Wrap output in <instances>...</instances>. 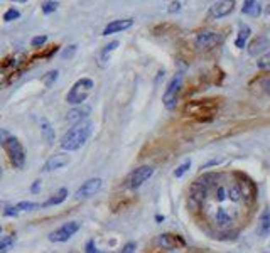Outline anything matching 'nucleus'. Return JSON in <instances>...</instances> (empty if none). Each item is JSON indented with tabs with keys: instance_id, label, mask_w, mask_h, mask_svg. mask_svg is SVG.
Wrapping results in <instances>:
<instances>
[{
	"instance_id": "obj_27",
	"label": "nucleus",
	"mask_w": 270,
	"mask_h": 253,
	"mask_svg": "<svg viewBox=\"0 0 270 253\" xmlns=\"http://www.w3.org/2000/svg\"><path fill=\"white\" fill-rule=\"evenodd\" d=\"M20 17V12L17 9H14V7H9L7 12L4 14V20L5 22H12V20H17Z\"/></svg>"
},
{
	"instance_id": "obj_38",
	"label": "nucleus",
	"mask_w": 270,
	"mask_h": 253,
	"mask_svg": "<svg viewBox=\"0 0 270 253\" xmlns=\"http://www.w3.org/2000/svg\"><path fill=\"white\" fill-rule=\"evenodd\" d=\"M181 5H183V4H181V2H173V4H170L169 5V12L170 14H174V12H178V10H181Z\"/></svg>"
},
{
	"instance_id": "obj_17",
	"label": "nucleus",
	"mask_w": 270,
	"mask_h": 253,
	"mask_svg": "<svg viewBox=\"0 0 270 253\" xmlns=\"http://www.w3.org/2000/svg\"><path fill=\"white\" fill-rule=\"evenodd\" d=\"M268 233H270V211L263 210L260 216H258V221H257V235L262 236V238H265Z\"/></svg>"
},
{
	"instance_id": "obj_4",
	"label": "nucleus",
	"mask_w": 270,
	"mask_h": 253,
	"mask_svg": "<svg viewBox=\"0 0 270 253\" xmlns=\"http://www.w3.org/2000/svg\"><path fill=\"white\" fill-rule=\"evenodd\" d=\"M93 80L91 78H81L71 86V90L66 95V102L73 107H80L81 103L86 102V98L90 96V93L93 90Z\"/></svg>"
},
{
	"instance_id": "obj_2",
	"label": "nucleus",
	"mask_w": 270,
	"mask_h": 253,
	"mask_svg": "<svg viewBox=\"0 0 270 253\" xmlns=\"http://www.w3.org/2000/svg\"><path fill=\"white\" fill-rule=\"evenodd\" d=\"M0 145L5 148L10 161V166L20 170L26 164V148L20 144V140L12 135L7 129H0Z\"/></svg>"
},
{
	"instance_id": "obj_40",
	"label": "nucleus",
	"mask_w": 270,
	"mask_h": 253,
	"mask_svg": "<svg viewBox=\"0 0 270 253\" xmlns=\"http://www.w3.org/2000/svg\"><path fill=\"white\" fill-rule=\"evenodd\" d=\"M9 206V203L7 201H4V199H0V210H5V208Z\"/></svg>"
},
{
	"instance_id": "obj_22",
	"label": "nucleus",
	"mask_w": 270,
	"mask_h": 253,
	"mask_svg": "<svg viewBox=\"0 0 270 253\" xmlns=\"http://www.w3.org/2000/svg\"><path fill=\"white\" fill-rule=\"evenodd\" d=\"M118 46H120V42H118V41H112V42H108L107 46L103 47V51L100 53V58H98V61H100V66H105V64H107L108 58H110V54H112Z\"/></svg>"
},
{
	"instance_id": "obj_29",
	"label": "nucleus",
	"mask_w": 270,
	"mask_h": 253,
	"mask_svg": "<svg viewBox=\"0 0 270 253\" xmlns=\"http://www.w3.org/2000/svg\"><path fill=\"white\" fill-rule=\"evenodd\" d=\"M189 167H191V161H184L178 169L174 170V178H183L187 170H189Z\"/></svg>"
},
{
	"instance_id": "obj_25",
	"label": "nucleus",
	"mask_w": 270,
	"mask_h": 253,
	"mask_svg": "<svg viewBox=\"0 0 270 253\" xmlns=\"http://www.w3.org/2000/svg\"><path fill=\"white\" fill-rule=\"evenodd\" d=\"M58 7H59V2H56V0H49V2H44V4H42L41 10H42V14L49 15V14L56 12Z\"/></svg>"
},
{
	"instance_id": "obj_41",
	"label": "nucleus",
	"mask_w": 270,
	"mask_h": 253,
	"mask_svg": "<svg viewBox=\"0 0 270 253\" xmlns=\"http://www.w3.org/2000/svg\"><path fill=\"white\" fill-rule=\"evenodd\" d=\"M156 221H164V216H161V214H159V216H156Z\"/></svg>"
},
{
	"instance_id": "obj_31",
	"label": "nucleus",
	"mask_w": 270,
	"mask_h": 253,
	"mask_svg": "<svg viewBox=\"0 0 270 253\" xmlns=\"http://www.w3.org/2000/svg\"><path fill=\"white\" fill-rule=\"evenodd\" d=\"M135 250H137V243H135V241H129V243H125L117 253H135Z\"/></svg>"
},
{
	"instance_id": "obj_7",
	"label": "nucleus",
	"mask_w": 270,
	"mask_h": 253,
	"mask_svg": "<svg viewBox=\"0 0 270 253\" xmlns=\"http://www.w3.org/2000/svg\"><path fill=\"white\" fill-rule=\"evenodd\" d=\"M81 228V223L78 221H68L61 224L59 228H56L54 232L49 233V241H53V243H64V241L71 240V236H75L76 233L80 232Z\"/></svg>"
},
{
	"instance_id": "obj_43",
	"label": "nucleus",
	"mask_w": 270,
	"mask_h": 253,
	"mask_svg": "<svg viewBox=\"0 0 270 253\" xmlns=\"http://www.w3.org/2000/svg\"><path fill=\"white\" fill-rule=\"evenodd\" d=\"M0 175H2V167H0Z\"/></svg>"
},
{
	"instance_id": "obj_11",
	"label": "nucleus",
	"mask_w": 270,
	"mask_h": 253,
	"mask_svg": "<svg viewBox=\"0 0 270 253\" xmlns=\"http://www.w3.org/2000/svg\"><path fill=\"white\" fill-rule=\"evenodd\" d=\"M233 9H235L233 0H219V2H214L211 7H209V15L214 19H222L233 12Z\"/></svg>"
},
{
	"instance_id": "obj_21",
	"label": "nucleus",
	"mask_w": 270,
	"mask_h": 253,
	"mask_svg": "<svg viewBox=\"0 0 270 253\" xmlns=\"http://www.w3.org/2000/svg\"><path fill=\"white\" fill-rule=\"evenodd\" d=\"M41 135L46 144L51 145L54 139H56V134H54V129L51 127V123L47 122V120H41Z\"/></svg>"
},
{
	"instance_id": "obj_20",
	"label": "nucleus",
	"mask_w": 270,
	"mask_h": 253,
	"mask_svg": "<svg viewBox=\"0 0 270 253\" xmlns=\"http://www.w3.org/2000/svg\"><path fill=\"white\" fill-rule=\"evenodd\" d=\"M241 12L250 15V17H258L262 14V4L260 2H253V0H247L243 2V7H241Z\"/></svg>"
},
{
	"instance_id": "obj_32",
	"label": "nucleus",
	"mask_w": 270,
	"mask_h": 253,
	"mask_svg": "<svg viewBox=\"0 0 270 253\" xmlns=\"http://www.w3.org/2000/svg\"><path fill=\"white\" fill-rule=\"evenodd\" d=\"M85 251H86V253H103L102 250H98V248H96L95 240H88V241H86V245H85Z\"/></svg>"
},
{
	"instance_id": "obj_28",
	"label": "nucleus",
	"mask_w": 270,
	"mask_h": 253,
	"mask_svg": "<svg viewBox=\"0 0 270 253\" xmlns=\"http://www.w3.org/2000/svg\"><path fill=\"white\" fill-rule=\"evenodd\" d=\"M14 245V236H5V238L0 241V253H7Z\"/></svg>"
},
{
	"instance_id": "obj_1",
	"label": "nucleus",
	"mask_w": 270,
	"mask_h": 253,
	"mask_svg": "<svg viewBox=\"0 0 270 253\" xmlns=\"http://www.w3.org/2000/svg\"><path fill=\"white\" fill-rule=\"evenodd\" d=\"M257 203L253 181L240 172H208L192 183L187 205L201 214L213 238H235Z\"/></svg>"
},
{
	"instance_id": "obj_10",
	"label": "nucleus",
	"mask_w": 270,
	"mask_h": 253,
	"mask_svg": "<svg viewBox=\"0 0 270 253\" xmlns=\"http://www.w3.org/2000/svg\"><path fill=\"white\" fill-rule=\"evenodd\" d=\"M223 41V36L219 34V32H201V34H198L196 37V47L198 49H211V47H216L219 42Z\"/></svg>"
},
{
	"instance_id": "obj_35",
	"label": "nucleus",
	"mask_w": 270,
	"mask_h": 253,
	"mask_svg": "<svg viewBox=\"0 0 270 253\" xmlns=\"http://www.w3.org/2000/svg\"><path fill=\"white\" fill-rule=\"evenodd\" d=\"M257 66L260 69H267V68H270V54H267V56H263V58H260L257 61Z\"/></svg>"
},
{
	"instance_id": "obj_3",
	"label": "nucleus",
	"mask_w": 270,
	"mask_h": 253,
	"mask_svg": "<svg viewBox=\"0 0 270 253\" xmlns=\"http://www.w3.org/2000/svg\"><path fill=\"white\" fill-rule=\"evenodd\" d=\"M91 135V123L90 122H81L73 125L68 130V134L63 137L61 148L64 152H76L83 147Z\"/></svg>"
},
{
	"instance_id": "obj_5",
	"label": "nucleus",
	"mask_w": 270,
	"mask_h": 253,
	"mask_svg": "<svg viewBox=\"0 0 270 253\" xmlns=\"http://www.w3.org/2000/svg\"><path fill=\"white\" fill-rule=\"evenodd\" d=\"M183 90V74H176L173 80H170V83L167 85V90L164 93L162 96V102H164V107L167 110H174L176 105H178V100H179V93Z\"/></svg>"
},
{
	"instance_id": "obj_15",
	"label": "nucleus",
	"mask_w": 270,
	"mask_h": 253,
	"mask_svg": "<svg viewBox=\"0 0 270 253\" xmlns=\"http://www.w3.org/2000/svg\"><path fill=\"white\" fill-rule=\"evenodd\" d=\"M90 112H91V110L88 107H81V105L75 107L73 110H69L68 115H66V120H68L69 123H73V125L81 123L88 117V115H90Z\"/></svg>"
},
{
	"instance_id": "obj_6",
	"label": "nucleus",
	"mask_w": 270,
	"mask_h": 253,
	"mask_svg": "<svg viewBox=\"0 0 270 253\" xmlns=\"http://www.w3.org/2000/svg\"><path fill=\"white\" fill-rule=\"evenodd\" d=\"M152 174H154L152 166H140V167L134 169L129 175H127L125 188L127 189H139L142 184L147 183V181L152 178Z\"/></svg>"
},
{
	"instance_id": "obj_19",
	"label": "nucleus",
	"mask_w": 270,
	"mask_h": 253,
	"mask_svg": "<svg viewBox=\"0 0 270 253\" xmlns=\"http://www.w3.org/2000/svg\"><path fill=\"white\" fill-rule=\"evenodd\" d=\"M252 34V29L247 24H240L238 26V36H236L235 39V46L238 49H243L247 46V41H249V37Z\"/></svg>"
},
{
	"instance_id": "obj_13",
	"label": "nucleus",
	"mask_w": 270,
	"mask_h": 253,
	"mask_svg": "<svg viewBox=\"0 0 270 253\" xmlns=\"http://www.w3.org/2000/svg\"><path fill=\"white\" fill-rule=\"evenodd\" d=\"M157 243L164 250H176V248H183V246L186 245V241L181 238V236H178V235L164 233V235L159 236Z\"/></svg>"
},
{
	"instance_id": "obj_30",
	"label": "nucleus",
	"mask_w": 270,
	"mask_h": 253,
	"mask_svg": "<svg viewBox=\"0 0 270 253\" xmlns=\"http://www.w3.org/2000/svg\"><path fill=\"white\" fill-rule=\"evenodd\" d=\"M46 42H47V36H36V37H32L31 46L32 47H42Z\"/></svg>"
},
{
	"instance_id": "obj_37",
	"label": "nucleus",
	"mask_w": 270,
	"mask_h": 253,
	"mask_svg": "<svg viewBox=\"0 0 270 253\" xmlns=\"http://www.w3.org/2000/svg\"><path fill=\"white\" fill-rule=\"evenodd\" d=\"M41 191V181L37 179V181H34V183H32V186H31V192L32 194H37V192Z\"/></svg>"
},
{
	"instance_id": "obj_8",
	"label": "nucleus",
	"mask_w": 270,
	"mask_h": 253,
	"mask_svg": "<svg viewBox=\"0 0 270 253\" xmlns=\"http://www.w3.org/2000/svg\"><path fill=\"white\" fill-rule=\"evenodd\" d=\"M102 186H103V181L100 178H91V179L85 181V183L78 188V191L75 192V199L83 201V199H88V197H93L100 192Z\"/></svg>"
},
{
	"instance_id": "obj_45",
	"label": "nucleus",
	"mask_w": 270,
	"mask_h": 253,
	"mask_svg": "<svg viewBox=\"0 0 270 253\" xmlns=\"http://www.w3.org/2000/svg\"><path fill=\"white\" fill-rule=\"evenodd\" d=\"M69 253H76V251H69Z\"/></svg>"
},
{
	"instance_id": "obj_14",
	"label": "nucleus",
	"mask_w": 270,
	"mask_h": 253,
	"mask_svg": "<svg viewBox=\"0 0 270 253\" xmlns=\"http://www.w3.org/2000/svg\"><path fill=\"white\" fill-rule=\"evenodd\" d=\"M134 19H117V20H112L108 22L107 27L103 29L102 34L103 36H112V34H118V32H124L127 29H130L132 26H134Z\"/></svg>"
},
{
	"instance_id": "obj_23",
	"label": "nucleus",
	"mask_w": 270,
	"mask_h": 253,
	"mask_svg": "<svg viewBox=\"0 0 270 253\" xmlns=\"http://www.w3.org/2000/svg\"><path fill=\"white\" fill-rule=\"evenodd\" d=\"M58 49H59V46H51V47H46V49H42L41 53H37V54H34V58H32V61H36V59H49V58H53L54 54L58 53Z\"/></svg>"
},
{
	"instance_id": "obj_44",
	"label": "nucleus",
	"mask_w": 270,
	"mask_h": 253,
	"mask_svg": "<svg viewBox=\"0 0 270 253\" xmlns=\"http://www.w3.org/2000/svg\"><path fill=\"white\" fill-rule=\"evenodd\" d=\"M0 233H2V226H0Z\"/></svg>"
},
{
	"instance_id": "obj_26",
	"label": "nucleus",
	"mask_w": 270,
	"mask_h": 253,
	"mask_svg": "<svg viewBox=\"0 0 270 253\" xmlns=\"http://www.w3.org/2000/svg\"><path fill=\"white\" fill-rule=\"evenodd\" d=\"M58 76H59V71H58V69H53V71H49V73H46V74L42 76V83L46 85L47 88H49V86H53V83H54V81L58 80Z\"/></svg>"
},
{
	"instance_id": "obj_16",
	"label": "nucleus",
	"mask_w": 270,
	"mask_h": 253,
	"mask_svg": "<svg viewBox=\"0 0 270 253\" xmlns=\"http://www.w3.org/2000/svg\"><path fill=\"white\" fill-rule=\"evenodd\" d=\"M270 46V42L265 36H258L257 39H253L249 46V54L250 56H260L262 53H265Z\"/></svg>"
},
{
	"instance_id": "obj_34",
	"label": "nucleus",
	"mask_w": 270,
	"mask_h": 253,
	"mask_svg": "<svg viewBox=\"0 0 270 253\" xmlns=\"http://www.w3.org/2000/svg\"><path fill=\"white\" fill-rule=\"evenodd\" d=\"M76 47H78V46H76V44H71V46L66 47L64 51H63V54H61L63 59H69L71 56H73V54L76 53Z\"/></svg>"
},
{
	"instance_id": "obj_33",
	"label": "nucleus",
	"mask_w": 270,
	"mask_h": 253,
	"mask_svg": "<svg viewBox=\"0 0 270 253\" xmlns=\"http://www.w3.org/2000/svg\"><path fill=\"white\" fill-rule=\"evenodd\" d=\"M4 216H5V218H15V216H19L17 208H15V206H7V208L4 210Z\"/></svg>"
},
{
	"instance_id": "obj_24",
	"label": "nucleus",
	"mask_w": 270,
	"mask_h": 253,
	"mask_svg": "<svg viewBox=\"0 0 270 253\" xmlns=\"http://www.w3.org/2000/svg\"><path fill=\"white\" fill-rule=\"evenodd\" d=\"M15 208H17V211H34V210H39V203H32V201H20L15 205Z\"/></svg>"
},
{
	"instance_id": "obj_42",
	"label": "nucleus",
	"mask_w": 270,
	"mask_h": 253,
	"mask_svg": "<svg viewBox=\"0 0 270 253\" xmlns=\"http://www.w3.org/2000/svg\"><path fill=\"white\" fill-rule=\"evenodd\" d=\"M267 14H270V4H268V7H267Z\"/></svg>"
},
{
	"instance_id": "obj_39",
	"label": "nucleus",
	"mask_w": 270,
	"mask_h": 253,
	"mask_svg": "<svg viewBox=\"0 0 270 253\" xmlns=\"http://www.w3.org/2000/svg\"><path fill=\"white\" fill-rule=\"evenodd\" d=\"M263 90H265L267 95H270V78L263 81Z\"/></svg>"
},
{
	"instance_id": "obj_9",
	"label": "nucleus",
	"mask_w": 270,
	"mask_h": 253,
	"mask_svg": "<svg viewBox=\"0 0 270 253\" xmlns=\"http://www.w3.org/2000/svg\"><path fill=\"white\" fill-rule=\"evenodd\" d=\"M216 108H218L216 100H200L187 103L184 107V112L194 115V117H201V115H211Z\"/></svg>"
},
{
	"instance_id": "obj_18",
	"label": "nucleus",
	"mask_w": 270,
	"mask_h": 253,
	"mask_svg": "<svg viewBox=\"0 0 270 253\" xmlns=\"http://www.w3.org/2000/svg\"><path fill=\"white\" fill-rule=\"evenodd\" d=\"M66 197H68V189L66 188H61V189H58L56 192H54L53 196H49V199H46L44 203H41V208H51V206H58V205H61V203L66 201Z\"/></svg>"
},
{
	"instance_id": "obj_12",
	"label": "nucleus",
	"mask_w": 270,
	"mask_h": 253,
	"mask_svg": "<svg viewBox=\"0 0 270 253\" xmlns=\"http://www.w3.org/2000/svg\"><path fill=\"white\" fill-rule=\"evenodd\" d=\"M69 164V156L68 154H56V156L49 157L42 166V172H54L58 169H63Z\"/></svg>"
},
{
	"instance_id": "obj_36",
	"label": "nucleus",
	"mask_w": 270,
	"mask_h": 253,
	"mask_svg": "<svg viewBox=\"0 0 270 253\" xmlns=\"http://www.w3.org/2000/svg\"><path fill=\"white\" fill-rule=\"evenodd\" d=\"M9 83V71L0 69V90Z\"/></svg>"
}]
</instances>
